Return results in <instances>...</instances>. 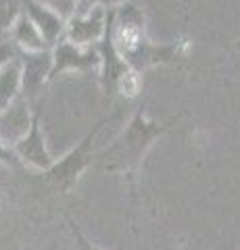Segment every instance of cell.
I'll use <instances>...</instances> for the list:
<instances>
[{
	"instance_id": "6da1fadb",
	"label": "cell",
	"mask_w": 240,
	"mask_h": 250,
	"mask_svg": "<svg viewBox=\"0 0 240 250\" xmlns=\"http://www.w3.org/2000/svg\"><path fill=\"white\" fill-rule=\"evenodd\" d=\"M113 38L123 61L138 75L157 65H175L186 57L182 42L159 44L151 40L144 27V13L130 0L115 6Z\"/></svg>"
},
{
	"instance_id": "7a4b0ae2",
	"label": "cell",
	"mask_w": 240,
	"mask_h": 250,
	"mask_svg": "<svg viewBox=\"0 0 240 250\" xmlns=\"http://www.w3.org/2000/svg\"><path fill=\"white\" fill-rule=\"evenodd\" d=\"M175 121L177 117L167 121L151 119L149 113H146V106H138L128 125L121 129V134L96 154L98 167L103 171H109V173L126 175L130 179L131 190H134L138 169H140L146 152Z\"/></svg>"
},
{
	"instance_id": "3957f363",
	"label": "cell",
	"mask_w": 240,
	"mask_h": 250,
	"mask_svg": "<svg viewBox=\"0 0 240 250\" xmlns=\"http://www.w3.org/2000/svg\"><path fill=\"white\" fill-rule=\"evenodd\" d=\"M113 21H115V6L109 9V21L103 40L96 44L100 54V69H98V83L100 90L109 100L115 98H134L140 92V75L131 71L130 65L123 61L121 52L117 50L113 38Z\"/></svg>"
},
{
	"instance_id": "277c9868",
	"label": "cell",
	"mask_w": 240,
	"mask_h": 250,
	"mask_svg": "<svg viewBox=\"0 0 240 250\" xmlns=\"http://www.w3.org/2000/svg\"><path fill=\"white\" fill-rule=\"evenodd\" d=\"M107 121H109V119L96 121L94 125H92V129L88 131V134L84 136L69 152H65L61 159H57L55 165H52L44 173L46 182L55 188L57 192L69 194L77 186L80 177L84 175V171H86L90 165H94V163H96V154H98V152H94L96 138H98L100 131H103Z\"/></svg>"
},
{
	"instance_id": "5b68a950",
	"label": "cell",
	"mask_w": 240,
	"mask_h": 250,
	"mask_svg": "<svg viewBox=\"0 0 240 250\" xmlns=\"http://www.w3.org/2000/svg\"><path fill=\"white\" fill-rule=\"evenodd\" d=\"M50 52H52L50 82L67 71L88 75V73H98L100 69V54L96 46H77L63 38L61 42L52 46Z\"/></svg>"
},
{
	"instance_id": "8992f818",
	"label": "cell",
	"mask_w": 240,
	"mask_h": 250,
	"mask_svg": "<svg viewBox=\"0 0 240 250\" xmlns=\"http://www.w3.org/2000/svg\"><path fill=\"white\" fill-rule=\"evenodd\" d=\"M109 9L111 6H94L90 11L75 13L71 19H67L65 40L77 46H96L107 31Z\"/></svg>"
},
{
	"instance_id": "52a82bcc",
	"label": "cell",
	"mask_w": 240,
	"mask_h": 250,
	"mask_svg": "<svg viewBox=\"0 0 240 250\" xmlns=\"http://www.w3.org/2000/svg\"><path fill=\"white\" fill-rule=\"evenodd\" d=\"M17 159L21 161L23 167H32L40 173H46L52 165H55V156L50 154L48 150V144H46V136L42 131V113L40 108L36 111V117H34V123L29 127L27 136L21 140V142L13 148Z\"/></svg>"
},
{
	"instance_id": "ba28073f",
	"label": "cell",
	"mask_w": 240,
	"mask_h": 250,
	"mask_svg": "<svg viewBox=\"0 0 240 250\" xmlns=\"http://www.w3.org/2000/svg\"><path fill=\"white\" fill-rule=\"evenodd\" d=\"M36 111L38 108H34L32 100H27L21 94L13 104H9L0 113V140L11 148L17 146L32 127Z\"/></svg>"
},
{
	"instance_id": "9c48e42d",
	"label": "cell",
	"mask_w": 240,
	"mask_h": 250,
	"mask_svg": "<svg viewBox=\"0 0 240 250\" xmlns=\"http://www.w3.org/2000/svg\"><path fill=\"white\" fill-rule=\"evenodd\" d=\"M21 92L27 100L38 98L42 88L50 82V71H52V52L42 50V52H21Z\"/></svg>"
},
{
	"instance_id": "30bf717a",
	"label": "cell",
	"mask_w": 240,
	"mask_h": 250,
	"mask_svg": "<svg viewBox=\"0 0 240 250\" xmlns=\"http://www.w3.org/2000/svg\"><path fill=\"white\" fill-rule=\"evenodd\" d=\"M23 11H25L27 17L34 21V25L40 29L42 38L50 48L65 38L67 19L63 15H59L57 11L44 6L42 2H38V0H25V2H23Z\"/></svg>"
},
{
	"instance_id": "8fae6325",
	"label": "cell",
	"mask_w": 240,
	"mask_h": 250,
	"mask_svg": "<svg viewBox=\"0 0 240 250\" xmlns=\"http://www.w3.org/2000/svg\"><path fill=\"white\" fill-rule=\"evenodd\" d=\"M9 40L17 46L19 52H42V50L50 48L42 38L40 29L34 25V21L27 17L25 11H23L19 15V19L13 23V27L9 31Z\"/></svg>"
},
{
	"instance_id": "7c38bea8",
	"label": "cell",
	"mask_w": 240,
	"mask_h": 250,
	"mask_svg": "<svg viewBox=\"0 0 240 250\" xmlns=\"http://www.w3.org/2000/svg\"><path fill=\"white\" fill-rule=\"evenodd\" d=\"M21 94V59L17 57L0 71V113L13 104Z\"/></svg>"
},
{
	"instance_id": "4fadbf2b",
	"label": "cell",
	"mask_w": 240,
	"mask_h": 250,
	"mask_svg": "<svg viewBox=\"0 0 240 250\" xmlns=\"http://www.w3.org/2000/svg\"><path fill=\"white\" fill-rule=\"evenodd\" d=\"M25 0H0V38H9L13 23L23 13Z\"/></svg>"
},
{
	"instance_id": "5bb4252c",
	"label": "cell",
	"mask_w": 240,
	"mask_h": 250,
	"mask_svg": "<svg viewBox=\"0 0 240 250\" xmlns=\"http://www.w3.org/2000/svg\"><path fill=\"white\" fill-rule=\"evenodd\" d=\"M38 2H42L44 6L57 11L59 15H63L65 19L73 17V15H75V6H77V0H38Z\"/></svg>"
},
{
	"instance_id": "9a60e30c",
	"label": "cell",
	"mask_w": 240,
	"mask_h": 250,
	"mask_svg": "<svg viewBox=\"0 0 240 250\" xmlns=\"http://www.w3.org/2000/svg\"><path fill=\"white\" fill-rule=\"evenodd\" d=\"M67 225H69V231H71V236H73V242H75V248H77V250H100L98 246H94L86 236H84V231L77 228V223L73 221V219H69V217H67Z\"/></svg>"
},
{
	"instance_id": "2e32d148",
	"label": "cell",
	"mask_w": 240,
	"mask_h": 250,
	"mask_svg": "<svg viewBox=\"0 0 240 250\" xmlns=\"http://www.w3.org/2000/svg\"><path fill=\"white\" fill-rule=\"evenodd\" d=\"M19 57V48L11 40H0V71L9 65L11 61Z\"/></svg>"
},
{
	"instance_id": "e0dca14e",
	"label": "cell",
	"mask_w": 240,
	"mask_h": 250,
	"mask_svg": "<svg viewBox=\"0 0 240 250\" xmlns=\"http://www.w3.org/2000/svg\"><path fill=\"white\" fill-rule=\"evenodd\" d=\"M0 165L4 167H11V169H21V161L17 159V154H15V150L11 146H6L2 140H0Z\"/></svg>"
},
{
	"instance_id": "ac0fdd59",
	"label": "cell",
	"mask_w": 240,
	"mask_h": 250,
	"mask_svg": "<svg viewBox=\"0 0 240 250\" xmlns=\"http://www.w3.org/2000/svg\"><path fill=\"white\" fill-rule=\"evenodd\" d=\"M123 2H128V0H109V6H119Z\"/></svg>"
},
{
	"instance_id": "d6986e66",
	"label": "cell",
	"mask_w": 240,
	"mask_h": 250,
	"mask_svg": "<svg viewBox=\"0 0 240 250\" xmlns=\"http://www.w3.org/2000/svg\"><path fill=\"white\" fill-rule=\"evenodd\" d=\"M0 40H9V38H0Z\"/></svg>"
}]
</instances>
